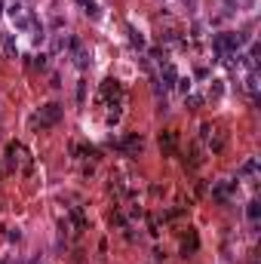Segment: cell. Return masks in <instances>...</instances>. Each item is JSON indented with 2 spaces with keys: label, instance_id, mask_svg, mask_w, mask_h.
<instances>
[{
  "label": "cell",
  "instance_id": "obj_1",
  "mask_svg": "<svg viewBox=\"0 0 261 264\" xmlns=\"http://www.w3.org/2000/svg\"><path fill=\"white\" fill-rule=\"evenodd\" d=\"M243 43H246V34H240V31H224V34H215L212 47H215L218 62H228L231 55H237V52L243 49Z\"/></svg>",
  "mask_w": 261,
  "mask_h": 264
},
{
  "label": "cell",
  "instance_id": "obj_2",
  "mask_svg": "<svg viewBox=\"0 0 261 264\" xmlns=\"http://www.w3.org/2000/svg\"><path fill=\"white\" fill-rule=\"evenodd\" d=\"M62 114H65V108L59 105V101H49V105H43L40 111H37V117H34V126H40V129H49V126H55L62 120Z\"/></svg>",
  "mask_w": 261,
  "mask_h": 264
},
{
  "label": "cell",
  "instance_id": "obj_3",
  "mask_svg": "<svg viewBox=\"0 0 261 264\" xmlns=\"http://www.w3.org/2000/svg\"><path fill=\"white\" fill-rule=\"evenodd\" d=\"M200 139L206 142V144H209V151H215V154H218L221 147L228 144V135H224L221 129H215L212 123H203V126H200Z\"/></svg>",
  "mask_w": 261,
  "mask_h": 264
},
{
  "label": "cell",
  "instance_id": "obj_4",
  "mask_svg": "<svg viewBox=\"0 0 261 264\" xmlns=\"http://www.w3.org/2000/svg\"><path fill=\"white\" fill-rule=\"evenodd\" d=\"M71 55H74V65L80 68V71H86V68H89V52H86V47L77 37H71Z\"/></svg>",
  "mask_w": 261,
  "mask_h": 264
},
{
  "label": "cell",
  "instance_id": "obj_5",
  "mask_svg": "<svg viewBox=\"0 0 261 264\" xmlns=\"http://www.w3.org/2000/svg\"><path fill=\"white\" fill-rule=\"evenodd\" d=\"M142 147H144V139H142V135H126V139L120 142V151L129 154V157H139Z\"/></svg>",
  "mask_w": 261,
  "mask_h": 264
},
{
  "label": "cell",
  "instance_id": "obj_6",
  "mask_svg": "<svg viewBox=\"0 0 261 264\" xmlns=\"http://www.w3.org/2000/svg\"><path fill=\"white\" fill-rule=\"evenodd\" d=\"M160 77H163V86H166V89H172V86L178 83V71H175V65L160 62Z\"/></svg>",
  "mask_w": 261,
  "mask_h": 264
},
{
  "label": "cell",
  "instance_id": "obj_7",
  "mask_svg": "<svg viewBox=\"0 0 261 264\" xmlns=\"http://www.w3.org/2000/svg\"><path fill=\"white\" fill-rule=\"evenodd\" d=\"M231 191H234V181H218V185H212V197L218 203H228L231 200Z\"/></svg>",
  "mask_w": 261,
  "mask_h": 264
},
{
  "label": "cell",
  "instance_id": "obj_8",
  "mask_svg": "<svg viewBox=\"0 0 261 264\" xmlns=\"http://www.w3.org/2000/svg\"><path fill=\"white\" fill-rule=\"evenodd\" d=\"M258 80H261V77H258V71H252V74L246 77V93H249V98H252V101L258 98V89H261Z\"/></svg>",
  "mask_w": 261,
  "mask_h": 264
},
{
  "label": "cell",
  "instance_id": "obj_9",
  "mask_svg": "<svg viewBox=\"0 0 261 264\" xmlns=\"http://www.w3.org/2000/svg\"><path fill=\"white\" fill-rule=\"evenodd\" d=\"M240 175H243V178H255V175H258V157H249V160H246V163L240 166Z\"/></svg>",
  "mask_w": 261,
  "mask_h": 264
},
{
  "label": "cell",
  "instance_id": "obj_10",
  "mask_svg": "<svg viewBox=\"0 0 261 264\" xmlns=\"http://www.w3.org/2000/svg\"><path fill=\"white\" fill-rule=\"evenodd\" d=\"M160 147H163V154H175V135L169 129L160 132Z\"/></svg>",
  "mask_w": 261,
  "mask_h": 264
},
{
  "label": "cell",
  "instance_id": "obj_11",
  "mask_svg": "<svg viewBox=\"0 0 261 264\" xmlns=\"http://www.w3.org/2000/svg\"><path fill=\"white\" fill-rule=\"evenodd\" d=\"M246 218H249L252 224H258V218H261V203H258V200H249V203H246Z\"/></svg>",
  "mask_w": 261,
  "mask_h": 264
},
{
  "label": "cell",
  "instance_id": "obj_12",
  "mask_svg": "<svg viewBox=\"0 0 261 264\" xmlns=\"http://www.w3.org/2000/svg\"><path fill=\"white\" fill-rule=\"evenodd\" d=\"M3 52H6V59H16V55H19V47H16L13 34H6V37H3Z\"/></svg>",
  "mask_w": 261,
  "mask_h": 264
},
{
  "label": "cell",
  "instance_id": "obj_13",
  "mask_svg": "<svg viewBox=\"0 0 261 264\" xmlns=\"http://www.w3.org/2000/svg\"><path fill=\"white\" fill-rule=\"evenodd\" d=\"M126 31H129V40H132V47H139V49H144V37H142V34H139V31H135L132 25H129Z\"/></svg>",
  "mask_w": 261,
  "mask_h": 264
},
{
  "label": "cell",
  "instance_id": "obj_14",
  "mask_svg": "<svg viewBox=\"0 0 261 264\" xmlns=\"http://www.w3.org/2000/svg\"><path fill=\"white\" fill-rule=\"evenodd\" d=\"M188 249H197V237H194V234H190V240L181 243V252H185V255H188Z\"/></svg>",
  "mask_w": 261,
  "mask_h": 264
},
{
  "label": "cell",
  "instance_id": "obj_15",
  "mask_svg": "<svg viewBox=\"0 0 261 264\" xmlns=\"http://www.w3.org/2000/svg\"><path fill=\"white\" fill-rule=\"evenodd\" d=\"M34 68H47V52H40V55H34Z\"/></svg>",
  "mask_w": 261,
  "mask_h": 264
},
{
  "label": "cell",
  "instance_id": "obj_16",
  "mask_svg": "<svg viewBox=\"0 0 261 264\" xmlns=\"http://www.w3.org/2000/svg\"><path fill=\"white\" fill-rule=\"evenodd\" d=\"M200 105H203L200 96H188V108H200Z\"/></svg>",
  "mask_w": 261,
  "mask_h": 264
},
{
  "label": "cell",
  "instance_id": "obj_17",
  "mask_svg": "<svg viewBox=\"0 0 261 264\" xmlns=\"http://www.w3.org/2000/svg\"><path fill=\"white\" fill-rule=\"evenodd\" d=\"M77 98H80V101L86 98V83H83V80H80V86H77Z\"/></svg>",
  "mask_w": 261,
  "mask_h": 264
},
{
  "label": "cell",
  "instance_id": "obj_18",
  "mask_svg": "<svg viewBox=\"0 0 261 264\" xmlns=\"http://www.w3.org/2000/svg\"><path fill=\"white\" fill-rule=\"evenodd\" d=\"M0 13H3V0H0Z\"/></svg>",
  "mask_w": 261,
  "mask_h": 264
}]
</instances>
